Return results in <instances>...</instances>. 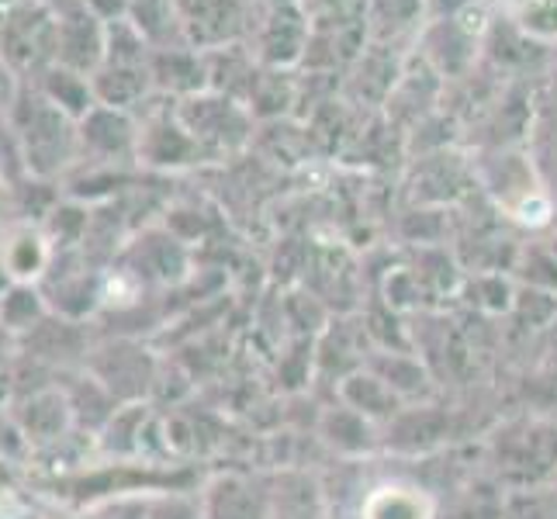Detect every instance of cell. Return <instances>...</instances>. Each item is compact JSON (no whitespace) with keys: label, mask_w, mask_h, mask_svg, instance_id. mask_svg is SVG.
Returning <instances> with one entry per match:
<instances>
[{"label":"cell","mask_w":557,"mask_h":519,"mask_svg":"<svg viewBox=\"0 0 557 519\" xmlns=\"http://www.w3.org/2000/svg\"><path fill=\"white\" fill-rule=\"evenodd\" d=\"M0 322H4L14 336H22L42 322V301H38V295L32 292V287L17 284L14 292L0 301Z\"/></svg>","instance_id":"2"},{"label":"cell","mask_w":557,"mask_h":519,"mask_svg":"<svg viewBox=\"0 0 557 519\" xmlns=\"http://www.w3.org/2000/svg\"><path fill=\"white\" fill-rule=\"evenodd\" d=\"M70 419V406L60 392H35L14 409V422L28 436V444H52L60 440Z\"/></svg>","instance_id":"1"},{"label":"cell","mask_w":557,"mask_h":519,"mask_svg":"<svg viewBox=\"0 0 557 519\" xmlns=\"http://www.w3.org/2000/svg\"><path fill=\"white\" fill-rule=\"evenodd\" d=\"M11 343H14V333L8 330L4 322H0V368H4L8 357H11Z\"/></svg>","instance_id":"3"},{"label":"cell","mask_w":557,"mask_h":519,"mask_svg":"<svg viewBox=\"0 0 557 519\" xmlns=\"http://www.w3.org/2000/svg\"><path fill=\"white\" fill-rule=\"evenodd\" d=\"M4 465H8V460L0 457V492H4V482H8V468Z\"/></svg>","instance_id":"4"}]
</instances>
